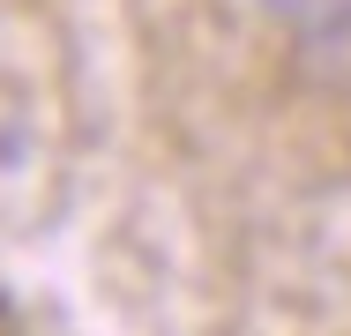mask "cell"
<instances>
[{"label":"cell","instance_id":"obj_1","mask_svg":"<svg viewBox=\"0 0 351 336\" xmlns=\"http://www.w3.org/2000/svg\"><path fill=\"white\" fill-rule=\"evenodd\" d=\"M291 67H299V82H314L329 97H351V0L299 8V23H291Z\"/></svg>","mask_w":351,"mask_h":336}]
</instances>
